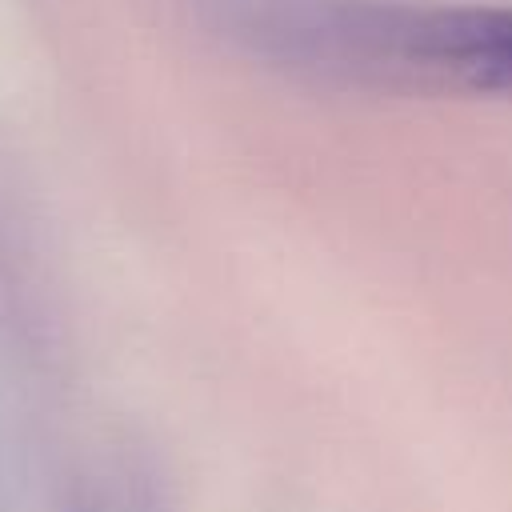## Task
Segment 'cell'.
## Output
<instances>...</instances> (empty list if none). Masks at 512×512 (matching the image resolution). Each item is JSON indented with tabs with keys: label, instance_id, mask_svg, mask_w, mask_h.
<instances>
[{
	"label": "cell",
	"instance_id": "obj_1",
	"mask_svg": "<svg viewBox=\"0 0 512 512\" xmlns=\"http://www.w3.org/2000/svg\"><path fill=\"white\" fill-rule=\"evenodd\" d=\"M248 60L372 96H512V8L420 0H200Z\"/></svg>",
	"mask_w": 512,
	"mask_h": 512
}]
</instances>
